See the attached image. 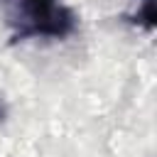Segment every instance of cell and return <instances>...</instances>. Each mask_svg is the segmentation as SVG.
Returning a JSON list of instances; mask_svg holds the SVG:
<instances>
[{
	"mask_svg": "<svg viewBox=\"0 0 157 157\" xmlns=\"http://www.w3.org/2000/svg\"><path fill=\"white\" fill-rule=\"evenodd\" d=\"M0 15L10 42L66 39L78 29L76 12L61 0H0Z\"/></svg>",
	"mask_w": 157,
	"mask_h": 157,
	"instance_id": "cell-1",
	"label": "cell"
},
{
	"mask_svg": "<svg viewBox=\"0 0 157 157\" xmlns=\"http://www.w3.org/2000/svg\"><path fill=\"white\" fill-rule=\"evenodd\" d=\"M5 118V108H2V101H0V120Z\"/></svg>",
	"mask_w": 157,
	"mask_h": 157,
	"instance_id": "cell-2",
	"label": "cell"
}]
</instances>
